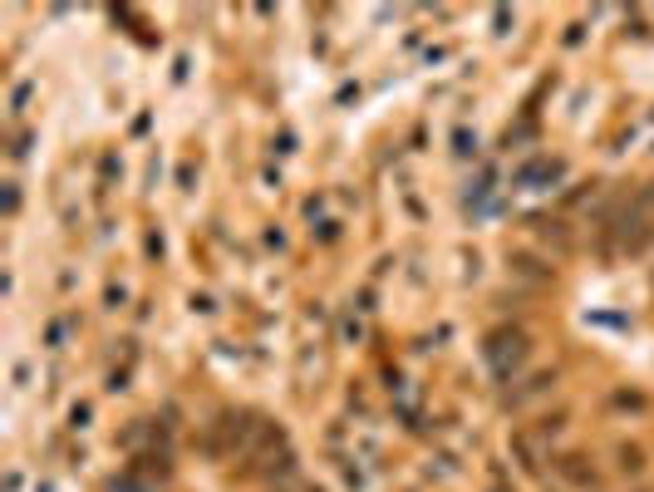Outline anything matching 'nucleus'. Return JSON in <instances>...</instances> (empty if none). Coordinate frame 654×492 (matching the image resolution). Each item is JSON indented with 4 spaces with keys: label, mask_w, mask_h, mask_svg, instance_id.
Here are the masks:
<instances>
[{
    "label": "nucleus",
    "mask_w": 654,
    "mask_h": 492,
    "mask_svg": "<svg viewBox=\"0 0 654 492\" xmlns=\"http://www.w3.org/2000/svg\"><path fill=\"white\" fill-rule=\"evenodd\" d=\"M654 202V183H645L630 202H620L615 212H610V222H605V232L615 237V246H640L645 242V232H640V222H645V212H650Z\"/></svg>",
    "instance_id": "f257e3e1"
},
{
    "label": "nucleus",
    "mask_w": 654,
    "mask_h": 492,
    "mask_svg": "<svg viewBox=\"0 0 654 492\" xmlns=\"http://www.w3.org/2000/svg\"><path fill=\"white\" fill-rule=\"evenodd\" d=\"M527 330H497L492 340H487V365H492V374L497 379H512V369L527 360Z\"/></svg>",
    "instance_id": "f03ea898"
},
{
    "label": "nucleus",
    "mask_w": 654,
    "mask_h": 492,
    "mask_svg": "<svg viewBox=\"0 0 654 492\" xmlns=\"http://www.w3.org/2000/svg\"><path fill=\"white\" fill-rule=\"evenodd\" d=\"M551 389H556V369H541V374H532L522 389H512V394H507V409H522V404H532V399L551 394Z\"/></svg>",
    "instance_id": "7ed1b4c3"
},
{
    "label": "nucleus",
    "mask_w": 654,
    "mask_h": 492,
    "mask_svg": "<svg viewBox=\"0 0 654 492\" xmlns=\"http://www.w3.org/2000/svg\"><path fill=\"white\" fill-rule=\"evenodd\" d=\"M561 429H566V409H556V414H546V419H541V424H536V429L527 433V438H532V443H546L551 433H561Z\"/></svg>",
    "instance_id": "20e7f679"
},
{
    "label": "nucleus",
    "mask_w": 654,
    "mask_h": 492,
    "mask_svg": "<svg viewBox=\"0 0 654 492\" xmlns=\"http://www.w3.org/2000/svg\"><path fill=\"white\" fill-rule=\"evenodd\" d=\"M561 473H566L571 483H591V468H586V458H561Z\"/></svg>",
    "instance_id": "39448f33"
},
{
    "label": "nucleus",
    "mask_w": 654,
    "mask_h": 492,
    "mask_svg": "<svg viewBox=\"0 0 654 492\" xmlns=\"http://www.w3.org/2000/svg\"><path fill=\"white\" fill-rule=\"evenodd\" d=\"M615 458H620V473H640V468H645V453H640V448H620Z\"/></svg>",
    "instance_id": "423d86ee"
},
{
    "label": "nucleus",
    "mask_w": 654,
    "mask_h": 492,
    "mask_svg": "<svg viewBox=\"0 0 654 492\" xmlns=\"http://www.w3.org/2000/svg\"><path fill=\"white\" fill-rule=\"evenodd\" d=\"M20 207V192H15V183H5V212H15Z\"/></svg>",
    "instance_id": "0eeeda50"
}]
</instances>
